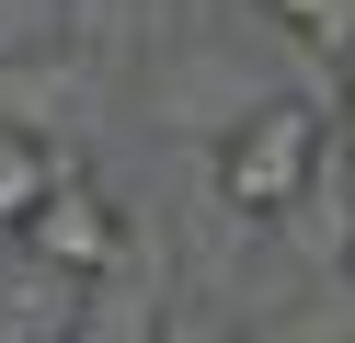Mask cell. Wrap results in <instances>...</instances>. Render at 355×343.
<instances>
[{"label":"cell","instance_id":"obj_6","mask_svg":"<svg viewBox=\"0 0 355 343\" xmlns=\"http://www.w3.org/2000/svg\"><path fill=\"white\" fill-rule=\"evenodd\" d=\"M344 274H355V229H344Z\"/></svg>","mask_w":355,"mask_h":343},{"label":"cell","instance_id":"obj_3","mask_svg":"<svg viewBox=\"0 0 355 343\" xmlns=\"http://www.w3.org/2000/svg\"><path fill=\"white\" fill-rule=\"evenodd\" d=\"M58 172H69V160H58L35 126H0V229H24L35 206L58 195Z\"/></svg>","mask_w":355,"mask_h":343},{"label":"cell","instance_id":"obj_1","mask_svg":"<svg viewBox=\"0 0 355 343\" xmlns=\"http://www.w3.org/2000/svg\"><path fill=\"white\" fill-rule=\"evenodd\" d=\"M309 172H321V114L309 103H252L218 137V195H230L241 218H286V206L309 195Z\"/></svg>","mask_w":355,"mask_h":343},{"label":"cell","instance_id":"obj_2","mask_svg":"<svg viewBox=\"0 0 355 343\" xmlns=\"http://www.w3.org/2000/svg\"><path fill=\"white\" fill-rule=\"evenodd\" d=\"M24 252H35L46 274H115V252H126V218H115V195H103V183L58 172V195L24 218Z\"/></svg>","mask_w":355,"mask_h":343},{"label":"cell","instance_id":"obj_4","mask_svg":"<svg viewBox=\"0 0 355 343\" xmlns=\"http://www.w3.org/2000/svg\"><path fill=\"white\" fill-rule=\"evenodd\" d=\"M263 12H275L286 35H309V46H344V58H355V0H263Z\"/></svg>","mask_w":355,"mask_h":343},{"label":"cell","instance_id":"obj_7","mask_svg":"<svg viewBox=\"0 0 355 343\" xmlns=\"http://www.w3.org/2000/svg\"><path fill=\"white\" fill-rule=\"evenodd\" d=\"M344 195H355V149H344Z\"/></svg>","mask_w":355,"mask_h":343},{"label":"cell","instance_id":"obj_5","mask_svg":"<svg viewBox=\"0 0 355 343\" xmlns=\"http://www.w3.org/2000/svg\"><path fill=\"white\" fill-rule=\"evenodd\" d=\"M344 126H355V58H344Z\"/></svg>","mask_w":355,"mask_h":343}]
</instances>
